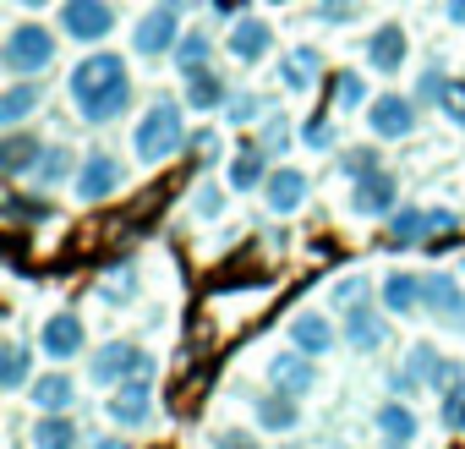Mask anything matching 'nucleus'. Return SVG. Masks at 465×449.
Masks as SVG:
<instances>
[{"instance_id":"f257e3e1","label":"nucleus","mask_w":465,"mask_h":449,"mask_svg":"<svg viewBox=\"0 0 465 449\" xmlns=\"http://www.w3.org/2000/svg\"><path fill=\"white\" fill-rule=\"evenodd\" d=\"M66 94H72V105H77V115L88 121V126H104V121H115V115H126V105H132V83H126V61L121 55H83L77 66H72V77H66Z\"/></svg>"},{"instance_id":"f03ea898","label":"nucleus","mask_w":465,"mask_h":449,"mask_svg":"<svg viewBox=\"0 0 465 449\" xmlns=\"http://www.w3.org/2000/svg\"><path fill=\"white\" fill-rule=\"evenodd\" d=\"M181 143H186L181 105L159 94V99L143 110V121H137V132H132V148H137V159H143V165H164V159H170Z\"/></svg>"},{"instance_id":"7ed1b4c3","label":"nucleus","mask_w":465,"mask_h":449,"mask_svg":"<svg viewBox=\"0 0 465 449\" xmlns=\"http://www.w3.org/2000/svg\"><path fill=\"white\" fill-rule=\"evenodd\" d=\"M148 373H153V362H148V351L132 345V340H110V345H99L94 362H88V378H94L99 389H121V384L148 378Z\"/></svg>"},{"instance_id":"20e7f679","label":"nucleus","mask_w":465,"mask_h":449,"mask_svg":"<svg viewBox=\"0 0 465 449\" xmlns=\"http://www.w3.org/2000/svg\"><path fill=\"white\" fill-rule=\"evenodd\" d=\"M50 61H55V34H50V28L23 23V28L6 34V72H12V77H39Z\"/></svg>"},{"instance_id":"39448f33","label":"nucleus","mask_w":465,"mask_h":449,"mask_svg":"<svg viewBox=\"0 0 465 449\" xmlns=\"http://www.w3.org/2000/svg\"><path fill=\"white\" fill-rule=\"evenodd\" d=\"M110 28H115L110 0H61V34L66 39L99 45V39H110Z\"/></svg>"},{"instance_id":"423d86ee","label":"nucleus","mask_w":465,"mask_h":449,"mask_svg":"<svg viewBox=\"0 0 465 449\" xmlns=\"http://www.w3.org/2000/svg\"><path fill=\"white\" fill-rule=\"evenodd\" d=\"M175 39H181V12L170 6V0H164V6H153V12L132 28V50H137L143 61L170 55V50H175Z\"/></svg>"},{"instance_id":"0eeeda50","label":"nucleus","mask_w":465,"mask_h":449,"mask_svg":"<svg viewBox=\"0 0 465 449\" xmlns=\"http://www.w3.org/2000/svg\"><path fill=\"white\" fill-rule=\"evenodd\" d=\"M367 132L372 137H411L416 132V99H405V94L367 99Z\"/></svg>"},{"instance_id":"6e6552de","label":"nucleus","mask_w":465,"mask_h":449,"mask_svg":"<svg viewBox=\"0 0 465 449\" xmlns=\"http://www.w3.org/2000/svg\"><path fill=\"white\" fill-rule=\"evenodd\" d=\"M351 208H356L361 219H383V214H394V208H400V186H394V175H383V170H367V175H356Z\"/></svg>"},{"instance_id":"1a4fd4ad","label":"nucleus","mask_w":465,"mask_h":449,"mask_svg":"<svg viewBox=\"0 0 465 449\" xmlns=\"http://www.w3.org/2000/svg\"><path fill=\"white\" fill-rule=\"evenodd\" d=\"M269 384L302 400V394H312V389H318V367H312V356L296 345V351H280V356L269 362Z\"/></svg>"},{"instance_id":"9d476101","label":"nucleus","mask_w":465,"mask_h":449,"mask_svg":"<svg viewBox=\"0 0 465 449\" xmlns=\"http://www.w3.org/2000/svg\"><path fill=\"white\" fill-rule=\"evenodd\" d=\"M153 378V373H148ZM148 378H132V384H121L115 394H110V405H104V416L115 422V427H143L148 422V411H153V384Z\"/></svg>"},{"instance_id":"9b49d317","label":"nucleus","mask_w":465,"mask_h":449,"mask_svg":"<svg viewBox=\"0 0 465 449\" xmlns=\"http://www.w3.org/2000/svg\"><path fill=\"white\" fill-rule=\"evenodd\" d=\"M115 186H121V159L104 154V148H94V154L83 159V170H77V197H83V203H99V197H110Z\"/></svg>"},{"instance_id":"f8f14e48","label":"nucleus","mask_w":465,"mask_h":449,"mask_svg":"<svg viewBox=\"0 0 465 449\" xmlns=\"http://www.w3.org/2000/svg\"><path fill=\"white\" fill-rule=\"evenodd\" d=\"M421 296H427V313L432 318L465 329V291H460L454 274H421Z\"/></svg>"},{"instance_id":"ddd939ff","label":"nucleus","mask_w":465,"mask_h":449,"mask_svg":"<svg viewBox=\"0 0 465 449\" xmlns=\"http://www.w3.org/2000/svg\"><path fill=\"white\" fill-rule=\"evenodd\" d=\"M274 45V28L263 17H236V28H230V61H242V66H258Z\"/></svg>"},{"instance_id":"4468645a","label":"nucleus","mask_w":465,"mask_h":449,"mask_svg":"<svg viewBox=\"0 0 465 449\" xmlns=\"http://www.w3.org/2000/svg\"><path fill=\"white\" fill-rule=\"evenodd\" d=\"M405 362H411V367H416V378H421L427 389H438V394H443L449 384H460V362H449V356H443L438 345H427V340H421V345H411V356H405Z\"/></svg>"},{"instance_id":"2eb2a0df","label":"nucleus","mask_w":465,"mask_h":449,"mask_svg":"<svg viewBox=\"0 0 465 449\" xmlns=\"http://www.w3.org/2000/svg\"><path fill=\"white\" fill-rule=\"evenodd\" d=\"M367 66H372V72H383V77L405 66V28H400V23L372 28V39H367Z\"/></svg>"},{"instance_id":"dca6fc26","label":"nucleus","mask_w":465,"mask_h":449,"mask_svg":"<svg viewBox=\"0 0 465 449\" xmlns=\"http://www.w3.org/2000/svg\"><path fill=\"white\" fill-rule=\"evenodd\" d=\"M345 340H351L356 351H378V345L389 340L383 313H372L367 302H351V307H345Z\"/></svg>"},{"instance_id":"f3484780","label":"nucleus","mask_w":465,"mask_h":449,"mask_svg":"<svg viewBox=\"0 0 465 449\" xmlns=\"http://www.w3.org/2000/svg\"><path fill=\"white\" fill-rule=\"evenodd\" d=\"M39 345H45V356H55V362H72V356L83 351V318H77V313H55V318L45 324Z\"/></svg>"},{"instance_id":"a211bd4d","label":"nucleus","mask_w":465,"mask_h":449,"mask_svg":"<svg viewBox=\"0 0 465 449\" xmlns=\"http://www.w3.org/2000/svg\"><path fill=\"white\" fill-rule=\"evenodd\" d=\"M269 181V148L263 143H242L236 154H230V186L236 192H252Z\"/></svg>"},{"instance_id":"6ab92c4d","label":"nucleus","mask_w":465,"mask_h":449,"mask_svg":"<svg viewBox=\"0 0 465 449\" xmlns=\"http://www.w3.org/2000/svg\"><path fill=\"white\" fill-rule=\"evenodd\" d=\"M263 197H269L274 214H296V208L307 203V175H302V170H269Z\"/></svg>"},{"instance_id":"aec40b11","label":"nucleus","mask_w":465,"mask_h":449,"mask_svg":"<svg viewBox=\"0 0 465 449\" xmlns=\"http://www.w3.org/2000/svg\"><path fill=\"white\" fill-rule=\"evenodd\" d=\"M291 345H302L307 356H329L334 351V324L323 313H296L291 318Z\"/></svg>"},{"instance_id":"412c9836","label":"nucleus","mask_w":465,"mask_h":449,"mask_svg":"<svg viewBox=\"0 0 465 449\" xmlns=\"http://www.w3.org/2000/svg\"><path fill=\"white\" fill-rule=\"evenodd\" d=\"M383 307H389L394 318L421 313V307H427V296H421V274H383Z\"/></svg>"},{"instance_id":"4be33fe9","label":"nucleus","mask_w":465,"mask_h":449,"mask_svg":"<svg viewBox=\"0 0 465 449\" xmlns=\"http://www.w3.org/2000/svg\"><path fill=\"white\" fill-rule=\"evenodd\" d=\"M224 99H230V88H224V77L213 66L186 72V105L192 110H224Z\"/></svg>"},{"instance_id":"5701e85b","label":"nucleus","mask_w":465,"mask_h":449,"mask_svg":"<svg viewBox=\"0 0 465 449\" xmlns=\"http://www.w3.org/2000/svg\"><path fill=\"white\" fill-rule=\"evenodd\" d=\"M28 367H34V345L28 340H6V345H0V389H6V394H17L28 384Z\"/></svg>"},{"instance_id":"b1692460","label":"nucleus","mask_w":465,"mask_h":449,"mask_svg":"<svg viewBox=\"0 0 465 449\" xmlns=\"http://www.w3.org/2000/svg\"><path fill=\"white\" fill-rule=\"evenodd\" d=\"M318 72H323V61H318V50H307V45L280 61V83H285L291 94H307V88L318 83Z\"/></svg>"},{"instance_id":"393cba45","label":"nucleus","mask_w":465,"mask_h":449,"mask_svg":"<svg viewBox=\"0 0 465 449\" xmlns=\"http://www.w3.org/2000/svg\"><path fill=\"white\" fill-rule=\"evenodd\" d=\"M378 438H383V444H411V438H416V411H411L400 394H394L389 405H378Z\"/></svg>"},{"instance_id":"a878e982","label":"nucleus","mask_w":465,"mask_h":449,"mask_svg":"<svg viewBox=\"0 0 465 449\" xmlns=\"http://www.w3.org/2000/svg\"><path fill=\"white\" fill-rule=\"evenodd\" d=\"M421 236H432V224H427V208H394L389 214V247H416Z\"/></svg>"},{"instance_id":"bb28decb","label":"nucleus","mask_w":465,"mask_h":449,"mask_svg":"<svg viewBox=\"0 0 465 449\" xmlns=\"http://www.w3.org/2000/svg\"><path fill=\"white\" fill-rule=\"evenodd\" d=\"M39 159H45V143H39V137H23V132L12 126V137H6V154H0L6 175H34V170H39Z\"/></svg>"},{"instance_id":"cd10ccee","label":"nucleus","mask_w":465,"mask_h":449,"mask_svg":"<svg viewBox=\"0 0 465 449\" xmlns=\"http://www.w3.org/2000/svg\"><path fill=\"white\" fill-rule=\"evenodd\" d=\"M296 422H302V416H296V394L274 389V394L258 400V427H263V433H291Z\"/></svg>"},{"instance_id":"c85d7f7f","label":"nucleus","mask_w":465,"mask_h":449,"mask_svg":"<svg viewBox=\"0 0 465 449\" xmlns=\"http://www.w3.org/2000/svg\"><path fill=\"white\" fill-rule=\"evenodd\" d=\"M34 400H39V411H72L77 384H72L66 373H45V378L34 384Z\"/></svg>"},{"instance_id":"c756f323","label":"nucleus","mask_w":465,"mask_h":449,"mask_svg":"<svg viewBox=\"0 0 465 449\" xmlns=\"http://www.w3.org/2000/svg\"><path fill=\"white\" fill-rule=\"evenodd\" d=\"M208 50H213V39H208L203 28H192V34H181V39H175V50H170V55H175V72L186 77V72H197V66H208Z\"/></svg>"},{"instance_id":"7c9ffc66","label":"nucleus","mask_w":465,"mask_h":449,"mask_svg":"<svg viewBox=\"0 0 465 449\" xmlns=\"http://www.w3.org/2000/svg\"><path fill=\"white\" fill-rule=\"evenodd\" d=\"M39 110V88L23 77V83H12L6 88V99H0V121H6V126H17V121H28Z\"/></svg>"},{"instance_id":"2f4dec72","label":"nucleus","mask_w":465,"mask_h":449,"mask_svg":"<svg viewBox=\"0 0 465 449\" xmlns=\"http://www.w3.org/2000/svg\"><path fill=\"white\" fill-rule=\"evenodd\" d=\"M34 444H39V449H66V444H77V427H72L61 411H45L39 427H34Z\"/></svg>"},{"instance_id":"473e14b6","label":"nucleus","mask_w":465,"mask_h":449,"mask_svg":"<svg viewBox=\"0 0 465 449\" xmlns=\"http://www.w3.org/2000/svg\"><path fill=\"white\" fill-rule=\"evenodd\" d=\"M66 175H72V148H45V159H39L34 181H39V186H61Z\"/></svg>"},{"instance_id":"72a5a7b5","label":"nucleus","mask_w":465,"mask_h":449,"mask_svg":"<svg viewBox=\"0 0 465 449\" xmlns=\"http://www.w3.org/2000/svg\"><path fill=\"white\" fill-rule=\"evenodd\" d=\"M367 105V83L356 72H340L334 77V110H361Z\"/></svg>"},{"instance_id":"f704fd0d","label":"nucleus","mask_w":465,"mask_h":449,"mask_svg":"<svg viewBox=\"0 0 465 449\" xmlns=\"http://www.w3.org/2000/svg\"><path fill=\"white\" fill-rule=\"evenodd\" d=\"M258 115H263V99H258V94H230V99H224V121H230V126H247V121H258Z\"/></svg>"},{"instance_id":"c9c22d12","label":"nucleus","mask_w":465,"mask_h":449,"mask_svg":"<svg viewBox=\"0 0 465 449\" xmlns=\"http://www.w3.org/2000/svg\"><path fill=\"white\" fill-rule=\"evenodd\" d=\"M443 427L449 433H465V378L443 389Z\"/></svg>"},{"instance_id":"e433bc0d","label":"nucleus","mask_w":465,"mask_h":449,"mask_svg":"<svg viewBox=\"0 0 465 449\" xmlns=\"http://www.w3.org/2000/svg\"><path fill=\"white\" fill-rule=\"evenodd\" d=\"M443 83H449V77H443V66L432 61V66H421V77H416V88H411V99H416V105H432V99L443 94Z\"/></svg>"},{"instance_id":"4c0bfd02","label":"nucleus","mask_w":465,"mask_h":449,"mask_svg":"<svg viewBox=\"0 0 465 449\" xmlns=\"http://www.w3.org/2000/svg\"><path fill=\"white\" fill-rule=\"evenodd\" d=\"M438 110H443V121H454V126H465V83H443V94H438Z\"/></svg>"},{"instance_id":"58836bf2","label":"nucleus","mask_w":465,"mask_h":449,"mask_svg":"<svg viewBox=\"0 0 465 449\" xmlns=\"http://www.w3.org/2000/svg\"><path fill=\"white\" fill-rule=\"evenodd\" d=\"M137 296V274L132 269H115L110 285H99V302H132Z\"/></svg>"},{"instance_id":"ea45409f","label":"nucleus","mask_w":465,"mask_h":449,"mask_svg":"<svg viewBox=\"0 0 465 449\" xmlns=\"http://www.w3.org/2000/svg\"><path fill=\"white\" fill-rule=\"evenodd\" d=\"M258 143H263L269 154H285V148H291V121H285V115H269V121H263V137H258Z\"/></svg>"},{"instance_id":"a19ab883","label":"nucleus","mask_w":465,"mask_h":449,"mask_svg":"<svg viewBox=\"0 0 465 449\" xmlns=\"http://www.w3.org/2000/svg\"><path fill=\"white\" fill-rule=\"evenodd\" d=\"M302 143H307V148H318V154H323V148H334V121H329V115H312V121L302 126Z\"/></svg>"},{"instance_id":"79ce46f5","label":"nucleus","mask_w":465,"mask_h":449,"mask_svg":"<svg viewBox=\"0 0 465 449\" xmlns=\"http://www.w3.org/2000/svg\"><path fill=\"white\" fill-rule=\"evenodd\" d=\"M192 214H197V219H219V214H224V192L203 181V186H197V197H192Z\"/></svg>"},{"instance_id":"37998d69","label":"nucleus","mask_w":465,"mask_h":449,"mask_svg":"<svg viewBox=\"0 0 465 449\" xmlns=\"http://www.w3.org/2000/svg\"><path fill=\"white\" fill-rule=\"evenodd\" d=\"M340 170L356 181V175H367V170H383V159H378V148H356V154H345V159H340Z\"/></svg>"},{"instance_id":"c03bdc74","label":"nucleus","mask_w":465,"mask_h":449,"mask_svg":"<svg viewBox=\"0 0 465 449\" xmlns=\"http://www.w3.org/2000/svg\"><path fill=\"white\" fill-rule=\"evenodd\" d=\"M318 17L334 23V28H345V23L356 17V0H318Z\"/></svg>"},{"instance_id":"a18cd8bd","label":"nucleus","mask_w":465,"mask_h":449,"mask_svg":"<svg viewBox=\"0 0 465 449\" xmlns=\"http://www.w3.org/2000/svg\"><path fill=\"white\" fill-rule=\"evenodd\" d=\"M192 148H197V165H213L219 159V132H197Z\"/></svg>"},{"instance_id":"49530a36","label":"nucleus","mask_w":465,"mask_h":449,"mask_svg":"<svg viewBox=\"0 0 465 449\" xmlns=\"http://www.w3.org/2000/svg\"><path fill=\"white\" fill-rule=\"evenodd\" d=\"M367 296V280H340L334 285V307H351V302H361Z\"/></svg>"},{"instance_id":"de8ad7c7","label":"nucleus","mask_w":465,"mask_h":449,"mask_svg":"<svg viewBox=\"0 0 465 449\" xmlns=\"http://www.w3.org/2000/svg\"><path fill=\"white\" fill-rule=\"evenodd\" d=\"M6 214H12V219H45L50 208H45V203H28V197H12V203H6Z\"/></svg>"},{"instance_id":"09e8293b","label":"nucleus","mask_w":465,"mask_h":449,"mask_svg":"<svg viewBox=\"0 0 465 449\" xmlns=\"http://www.w3.org/2000/svg\"><path fill=\"white\" fill-rule=\"evenodd\" d=\"M427 224H432V231H454L460 214H454V208H427Z\"/></svg>"},{"instance_id":"8fccbe9b","label":"nucleus","mask_w":465,"mask_h":449,"mask_svg":"<svg viewBox=\"0 0 465 449\" xmlns=\"http://www.w3.org/2000/svg\"><path fill=\"white\" fill-rule=\"evenodd\" d=\"M219 444H252V433H247V427H224Z\"/></svg>"},{"instance_id":"3c124183","label":"nucleus","mask_w":465,"mask_h":449,"mask_svg":"<svg viewBox=\"0 0 465 449\" xmlns=\"http://www.w3.org/2000/svg\"><path fill=\"white\" fill-rule=\"evenodd\" d=\"M242 6H247V0H213V12H219V17H230V12H242ZM230 23H236V17H230Z\"/></svg>"},{"instance_id":"603ef678","label":"nucleus","mask_w":465,"mask_h":449,"mask_svg":"<svg viewBox=\"0 0 465 449\" xmlns=\"http://www.w3.org/2000/svg\"><path fill=\"white\" fill-rule=\"evenodd\" d=\"M443 12H449L454 23H465V0H443Z\"/></svg>"},{"instance_id":"864d4df0","label":"nucleus","mask_w":465,"mask_h":449,"mask_svg":"<svg viewBox=\"0 0 465 449\" xmlns=\"http://www.w3.org/2000/svg\"><path fill=\"white\" fill-rule=\"evenodd\" d=\"M17 6H45V0H17Z\"/></svg>"}]
</instances>
